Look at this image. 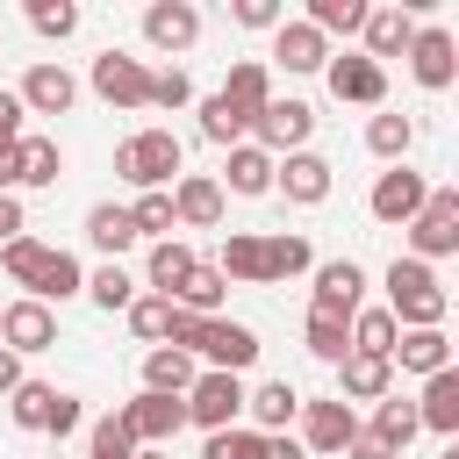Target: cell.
I'll use <instances>...</instances> for the list:
<instances>
[{"mask_svg": "<svg viewBox=\"0 0 459 459\" xmlns=\"http://www.w3.org/2000/svg\"><path fill=\"white\" fill-rule=\"evenodd\" d=\"M323 79H330V93H337V100H351V108H380V100H387V65H373L366 50L330 57V65H323Z\"/></svg>", "mask_w": 459, "mask_h": 459, "instance_id": "4fadbf2b", "label": "cell"}, {"mask_svg": "<svg viewBox=\"0 0 459 459\" xmlns=\"http://www.w3.org/2000/svg\"><path fill=\"white\" fill-rule=\"evenodd\" d=\"M366 151L387 158V165H409V151H416V122H409V115H373V122H366Z\"/></svg>", "mask_w": 459, "mask_h": 459, "instance_id": "836d02e7", "label": "cell"}, {"mask_svg": "<svg viewBox=\"0 0 459 459\" xmlns=\"http://www.w3.org/2000/svg\"><path fill=\"white\" fill-rule=\"evenodd\" d=\"M201 459H265V437H258L251 423H230V430H208Z\"/></svg>", "mask_w": 459, "mask_h": 459, "instance_id": "ee69618b", "label": "cell"}, {"mask_svg": "<svg viewBox=\"0 0 459 459\" xmlns=\"http://www.w3.org/2000/svg\"><path fill=\"white\" fill-rule=\"evenodd\" d=\"M230 14H237L244 29H280V22H287V7H280V0H237Z\"/></svg>", "mask_w": 459, "mask_h": 459, "instance_id": "681fc988", "label": "cell"}, {"mask_svg": "<svg viewBox=\"0 0 459 459\" xmlns=\"http://www.w3.org/2000/svg\"><path fill=\"white\" fill-rule=\"evenodd\" d=\"M265 273H273V287H280V280H301V273H316V251H308V237H294V230H273V237H265Z\"/></svg>", "mask_w": 459, "mask_h": 459, "instance_id": "e575fe53", "label": "cell"}, {"mask_svg": "<svg viewBox=\"0 0 459 459\" xmlns=\"http://www.w3.org/2000/svg\"><path fill=\"white\" fill-rule=\"evenodd\" d=\"M143 43L165 50V57L194 50V43H201V7H194V0H151V7H143Z\"/></svg>", "mask_w": 459, "mask_h": 459, "instance_id": "7c38bea8", "label": "cell"}, {"mask_svg": "<svg viewBox=\"0 0 459 459\" xmlns=\"http://www.w3.org/2000/svg\"><path fill=\"white\" fill-rule=\"evenodd\" d=\"M57 172H65L57 136H29L22 129V143H14V186H57Z\"/></svg>", "mask_w": 459, "mask_h": 459, "instance_id": "484cf974", "label": "cell"}, {"mask_svg": "<svg viewBox=\"0 0 459 459\" xmlns=\"http://www.w3.org/2000/svg\"><path fill=\"white\" fill-rule=\"evenodd\" d=\"M172 222H186V230H215V222H222V186H215V172H179V179H172Z\"/></svg>", "mask_w": 459, "mask_h": 459, "instance_id": "e0dca14e", "label": "cell"}, {"mask_svg": "<svg viewBox=\"0 0 459 459\" xmlns=\"http://www.w3.org/2000/svg\"><path fill=\"white\" fill-rule=\"evenodd\" d=\"M129 222H136V237H151V244L172 237V230H179V222H172V186H165V194H136V201H129Z\"/></svg>", "mask_w": 459, "mask_h": 459, "instance_id": "60d3db41", "label": "cell"}, {"mask_svg": "<svg viewBox=\"0 0 459 459\" xmlns=\"http://www.w3.org/2000/svg\"><path fill=\"white\" fill-rule=\"evenodd\" d=\"M86 459H136V445H129V430H122L115 416H100V423L86 430Z\"/></svg>", "mask_w": 459, "mask_h": 459, "instance_id": "7dc6e473", "label": "cell"}, {"mask_svg": "<svg viewBox=\"0 0 459 459\" xmlns=\"http://www.w3.org/2000/svg\"><path fill=\"white\" fill-rule=\"evenodd\" d=\"M222 100H237L244 115H258V108L273 100V72H265V57H237L230 79H222Z\"/></svg>", "mask_w": 459, "mask_h": 459, "instance_id": "1f68e13d", "label": "cell"}, {"mask_svg": "<svg viewBox=\"0 0 459 459\" xmlns=\"http://www.w3.org/2000/svg\"><path fill=\"white\" fill-rule=\"evenodd\" d=\"M222 301H230V280L201 258L186 280H179V294H172V308H186V316H222Z\"/></svg>", "mask_w": 459, "mask_h": 459, "instance_id": "4dcf8cb0", "label": "cell"}, {"mask_svg": "<svg viewBox=\"0 0 459 459\" xmlns=\"http://www.w3.org/2000/svg\"><path fill=\"white\" fill-rule=\"evenodd\" d=\"M72 294H86V273H79V258H72V251H57V244H50V258H43L36 287H29V301L57 308V301H72Z\"/></svg>", "mask_w": 459, "mask_h": 459, "instance_id": "f1b7e54d", "label": "cell"}, {"mask_svg": "<svg viewBox=\"0 0 459 459\" xmlns=\"http://www.w3.org/2000/svg\"><path fill=\"white\" fill-rule=\"evenodd\" d=\"M22 115H29V108H22V100L0 86V143H22Z\"/></svg>", "mask_w": 459, "mask_h": 459, "instance_id": "f5cc1de1", "label": "cell"}, {"mask_svg": "<svg viewBox=\"0 0 459 459\" xmlns=\"http://www.w3.org/2000/svg\"><path fill=\"white\" fill-rule=\"evenodd\" d=\"M359 308H366V273H359V258H323V265H316V287H308V316L351 323Z\"/></svg>", "mask_w": 459, "mask_h": 459, "instance_id": "52a82bcc", "label": "cell"}, {"mask_svg": "<svg viewBox=\"0 0 459 459\" xmlns=\"http://www.w3.org/2000/svg\"><path fill=\"white\" fill-rule=\"evenodd\" d=\"M273 65H287V72H323V65H330V43H323L308 22H280V29H273Z\"/></svg>", "mask_w": 459, "mask_h": 459, "instance_id": "d4e9b609", "label": "cell"}, {"mask_svg": "<svg viewBox=\"0 0 459 459\" xmlns=\"http://www.w3.org/2000/svg\"><path fill=\"white\" fill-rule=\"evenodd\" d=\"M179 409H186V423H201V430H230L237 416H244V373H194V387L179 394Z\"/></svg>", "mask_w": 459, "mask_h": 459, "instance_id": "8992f818", "label": "cell"}, {"mask_svg": "<svg viewBox=\"0 0 459 459\" xmlns=\"http://www.w3.org/2000/svg\"><path fill=\"white\" fill-rule=\"evenodd\" d=\"M86 294H93V308H108V316H115V308H129L143 287H136V273H122V265H100V273L86 280Z\"/></svg>", "mask_w": 459, "mask_h": 459, "instance_id": "b9f144b4", "label": "cell"}, {"mask_svg": "<svg viewBox=\"0 0 459 459\" xmlns=\"http://www.w3.org/2000/svg\"><path fill=\"white\" fill-rule=\"evenodd\" d=\"M301 344H308V359H323V366H337V359L351 351V323H330V316H308V323H301Z\"/></svg>", "mask_w": 459, "mask_h": 459, "instance_id": "ab89813d", "label": "cell"}, {"mask_svg": "<svg viewBox=\"0 0 459 459\" xmlns=\"http://www.w3.org/2000/svg\"><path fill=\"white\" fill-rule=\"evenodd\" d=\"M115 423L129 430V445L136 452H165L172 437H179V423H186V409H179V394H129L122 409H115Z\"/></svg>", "mask_w": 459, "mask_h": 459, "instance_id": "3957f363", "label": "cell"}, {"mask_svg": "<svg viewBox=\"0 0 459 459\" xmlns=\"http://www.w3.org/2000/svg\"><path fill=\"white\" fill-rule=\"evenodd\" d=\"M445 287H437V273L423 265V258H394L387 265V316H394V330H445Z\"/></svg>", "mask_w": 459, "mask_h": 459, "instance_id": "6da1fadb", "label": "cell"}, {"mask_svg": "<svg viewBox=\"0 0 459 459\" xmlns=\"http://www.w3.org/2000/svg\"><path fill=\"white\" fill-rule=\"evenodd\" d=\"M194 373H201V366H194V351H179V344H151V351H143V387H151V394H186Z\"/></svg>", "mask_w": 459, "mask_h": 459, "instance_id": "83f0119b", "label": "cell"}, {"mask_svg": "<svg viewBox=\"0 0 459 459\" xmlns=\"http://www.w3.org/2000/svg\"><path fill=\"white\" fill-rule=\"evenodd\" d=\"M430 201V186H423V172H409V165H387L380 179H373V194H366V208H373V222H416V208Z\"/></svg>", "mask_w": 459, "mask_h": 459, "instance_id": "5bb4252c", "label": "cell"}, {"mask_svg": "<svg viewBox=\"0 0 459 459\" xmlns=\"http://www.w3.org/2000/svg\"><path fill=\"white\" fill-rule=\"evenodd\" d=\"M179 165H186V151H179L172 129H136V136H122V151H115V172H122L136 194H165V186L179 179Z\"/></svg>", "mask_w": 459, "mask_h": 459, "instance_id": "7a4b0ae2", "label": "cell"}, {"mask_svg": "<svg viewBox=\"0 0 459 459\" xmlns=\"http://www.w3.org/2000/svg\"><path fill=\"white\" fill-rule=\"evenodd\" d=\"M194 100V79L172 65V72H151V108H186Z\"/></svg>", "mask_w": 459, "mask_h": 459, "instance_id": "c3c4849f", "label": "cell"}, {"mask_svg": "<svg viewBox=\"0 0 459 459\" xmlns=\"http://www.w3.org/2000/svg\"><path fill=\"white\" fill-rule=\"evenodd\" d=\"M93 93L108 108H151V65L129 50H100L93 57Z\"/></svg>", "mask_w": 459, "mask_h": 459, "instance_id": "ba28073f", "label": "cell"}, {"mask_svg": "<svg viewBox=\"0 0 459 459\" xmlns=\"http://www.w3.org/2000/svg\"><path fill=\"white\" fill-rule=\"evenodd\" d=\"M122 316H129V330H136L143 344H165V337H172V301H165V294H136Z\"/></svg>", "mask_w": 459, "mask_h": 459, "instance_id": "74e56055", "label": "cell"}, {"mask_svg": "<svg viewBox=\"0 0 459 459\" xmlns=\"http://www.w3.org/2000/svg\"><path fill=\"white\" fill-rule=\"evenodd\" d=\"M459 251V186H430V201L409 222V258H452Z\"/></svg>", "mask_w": 459, "mask_h": 459, "instance_id": "5b68a950", "label": "cell"}, {"mask_svg": "<svg viewBox=\"0 0 459 459\" xmlns=\"http://www.w3.org/2000/svg\"><path fill=\"white\" fill-rule=\"evenodd\" d=\"M387 366H402V373H423V380H430V373H445V366H452V337H445V330H402V337H394V351H387Z\"/></svg>", "mask_w": 459, "mask_h": 459, "instance_id": "603a6c76", "label": "cell"}, {"mask_svg": "<svg viewBox=\"0 0 459 459\" xmlns=\"http://www.w3.org/2000/svg\"><path fill=\"white\" fill-rule=\"evenodd\" d=\"M14 100H22L29 115H65V108L79 100V79H72L65 65H50V57H43V65H29V79L14 86Z\"/></svg>", "mask_w": 459, "mask_h": 459, "instance_id": "2e32d148", "label": "cell"}, {"mask_svg": "<svg viewBox=\"0 0 459 459\" xmlns=\"http://www.w3.org/2000/svg\"><path fill=\"white\" fill-rule=\"evenodd\" d=\"M265 459H308V452H301V445L280 430V437H265Z\"/></svg>", "mask_w": 459, "mask_h": 459, "instance_id": "9f6ffc18", "label": "cell"}, {"mask_svg": "<svg viewBox=\"0 0 459 459\" xmlns=\"http://www.w3.org/2000/svg\"><path fill=\"white\" fill-rule=\"evenodd\" d=\"M330 186H337L330 158H316V151H287V158H273V194H287L294 208H323Z\"/></svg>", "mask_w": 459, "mask_h": 459, "instance_id": "9c48e42d", "label": "cell"}, {"mask_svg": "<svg viewBox=\"0 0 459 459\" xmlns=\"http://www.w3.org/2000/svg\"><path fill=\"white\" fill-rule=\"evenodd\" d=\"M423 22H416V7H366V57L380 65V57H402L409 50V36H416Z\"/></svg>", "mask_w": 459, "mask_h": 459, "instance_id": "7402d4cb", "label": "cell"}, {"mask_svg": "<svg viewBox=\"0 0 459 459\" xmlns=\"http://www.w3.org/2000/svg\"><path fill=\"white\" fill-rule=\"evenodd\" d=\"M251 136H258V151H265V158L308 151V136H316V108H308V100H294V93H287V100L273 93V100L251 115Z\"/></svg>", "mask_w": 459, "mask_h": 459, "instance_id": "277c9868", "label": "cell"}, {"mask_svg": "<svg viewBox=\"0 0 459 459\" xmlns=\"http://www.w3.org/2000/svg\"><path fill=\"white\" fill-rule=\"evenodd\" d=\"M215 273L237 280V287H273V273H265V237H258V230H222Z\"/></svg>", "mask_w": 459, "mask_h": 459, "instance_id": "ac0fdd59", "label": "cell"}, {"mask_svg": "<svg viewBox=\"0 0 459 459\" xmlns=\"http://www.w3.org/2000/svg\"><path fill=\"white\" fill-rule=\"evenodd\" d=\"M0 344L14 351V359H29V351H50L57 344V308H43V301H7L0 308Z\"/></svg>", "mask_w": 459, "mask_h": 459, "instance_id": "9a60e30c", "label": "cell"}, {"mask_svg": "<svg viewBox=\"0 0 459 459\" xmlns=\"http://www.w3.org/2000/svg\"><path fill=\"white\" fill-rule=\"evenodd\" d=\"M79 423H86V409H79V394H65V387H57V402H50V423H43V430H50V437H72Z\"/></svg>", "mask_w": 459, "mask_h": 459, "instance_id": "f907efd6", "label": "cell"}, {"mask_svg": "<svg viewBox=\"0 0 459 459\" xmlns=\"http://www.w3.org/2000/svg\"><path fill=\"white\" fill-rule=\"evenodd\" d=\"M43 258H50V244H36V237H14V244H0V265H7V280H14V287H36Z\"/></svg>", "mask_w": 459, "mask_h": 459, "instance_id": "bcb514c9", "label": "cell"}, {"mask_svg": "<svg viewBox=\"0 0 459 459\" xmlns=\"http://www.w3.org/2000/svg\"><path fill=\"white\" fill-rule=\"evenodd\" d=\"M244 416H251L258 437H280V430L301 416V394H294L287 380H258V387H244Z\"/></svg>", "mask_w": 459, "mask_h": 459, "instance_id": "44dd1931", "label": "cell"}, {"mask_svg": "<svg viewBox=\"0 0 459 459\" xmlns=\"http://www.w3.org/2000/svg\"><path fill=\"white\" fill-rule=\"evenodd\" d=\"M201 136H208V143H222V151H237V143H251V115H244L237 100L208 93V100H201Z\"/></svg>", "mask_w": 459, "mask_h": 459, "instance_id": "d6a6232c", "label": "cell"}, {"mask_svg": "<svg viewBox=\"0 0 459 459\" xmlns=\"http://www.w3.org/2000/svg\"><path fill=\"white\" fill-rule=\"evenodd\" d=\"M50 402H57V387H50V380H22V387L7 394V409H14V423H22V430H43V423H50Z\"/></svg>", "mask_w": 459, "mask_h": 459, "instance_id": "7bdbcfd3", "label": "cell"}, {"mask_svg": "<svg viewBox=\"0 0 459 459\" xmlns=\"http://www.w3.org/2000/svg\"><path fill=\"white\" fill-rule=\"evenodd\" d=\"M86 244H93V251H108V265H115V258L136 244L129 208H122V201H93V208H86Z\"/></svg>", "mask_w": 459, "mask_h": 459, "instance_id": "4316f807", "label": "cell"}, {"mask_svg": "<svg viewBox=\"0 0 459 459\" xmlns=\"http://www.w3.org/2000/svg\"><path fill=\"white\" fill-rule=\"evenodd\" d=\"M301 22H308L323 43H330V36H359V29H366V0H308Z\"/></svg>", "mask_w": 459, "mask_h": 459, "instance_id": "8d00e7d4", "label": "cell"}, {"mask_svg": "<svg viewBox=\"0 0 459 459\" xmlns=\"http://www.w3.org/2000/svg\"><path fill=\"white\" fill-rule=\"evenodd\" d=\"M359 437V416H351V402H337V394H323V402H301V452L316 459V452H344Z\"/></svg>", "mask_w": 459, "mask_h": 459, "instance_id": "8fae6325", "label": "cell"}, {"mask_svg": "<svg viewBox=\"0 0 459 459\" xmlns=\"http://www.w3.org/2000/svg\"><path fill=\"white\" fill-rule=\"evenodd\" d=\"M344 459H402V452H387V445H380V437H373V430L359 423V437L344 445Z\"/></svg>", "mask_w": 459, "mask_h": 459, "instance_id": "db71d44e", "label": "cell"}, {"mask_svg": "<svg viewBox=\"0 0 459 459\" xmlns=\"http://www.w3.org/2000/svg\"><path fill=\"white\" fill-rule=\"evenodd\" d=\"M194 265H201V251H194L186 237H158V244H151V258H143V280H136V287H151V294H165V301H172V294H179V280H186Z\"/></svg>", "mask_w": 459, "mask_h": 459, "instance_id": "d6986e66", "label": "cell"}, {"mask_svg": "<svg viewBox=\"0 0 459 459\" xmlns=\"http://www.w3.org/2000/svg\"><path fill=\"white\" fill-rule=\"evenodd\" d=\"M29 29L50 36V43H65V36H79V7L72 0H29Z\"/></svg>", "mask_w": 459, "mask_h": 459, "instance_id": "f6af8a7d", "label": "cell"}, {"mask_svg": "<svg viewBox=\"0 0 459 459\" xmlns=\"http://www.w3.org/2000/svg\"><path fill=\"white\" fill-rule=\"evenodd\" d=\"M402 57H409V72H416V86H423V93H445V86L459 79V43H452V29H437V22H430V29H416Z\"/></svg>", "mask_w": 459, "mask_h": 459, "instance_id": "30bf717a", "label": "cell"}, {"mask_svg": "<svg viewBox=\"0 0 459 459\" xmlns=\"http://www.w3.org/2000/svg\"><path fill=\"white\" fill-rule=\"evenodd\" d=\"M14 237H29V215H22L14 194H0V244H14Z\"/></svg>", "mask_w": 459, "mask_h": 459, "instance_id": "816d5d0a", "label": "cell"}, {"mask_svg": "<svg viewBox=\"0 0 459 459\" xmlns=\"http://www.w3.org/2000/svg\"><path fill=\"white\" fill-rule=\"evenodd\" d=\"M22 380H29V373H22V359H14V351H7V344H0V394H14V387H22Z\"/></svg>", "mask_w": 459, "mask_h": 459, "instance_id": "11a10c76", "label": "cell"}, {"mask_svg": "<svg viewBox=\"0 0 459 459\" xmlns=\"http://www.w3.org/2000/svg\"><path fill=\"white\" fill-rule=\"evenodd\" d=\"M380 394H394V366L373 351H344L337 359V402H380Z\"/></svg>", "mask_w": 459, "mask_h": 459, "instance_id": "ffe728a7", "label": "cell"}, {"mask_svg": "<svg viewBox=\"0 0 459 459\" xmlns=\"http://www.w3.org/2000/svg\"><path fill=\"white\" fill-rule=\"evenodd\" d=\"M416 423H423V430H437V437H452V430H459V366H445V373H430V380H423V394H416Z\"/></svg>", "mask_w": 459, "mask_h": 459, "instance_id": "cb8c5ba5", "label": "cell"}, {"mask_svg": "<svg viewBox=\"0 0 459 459\" xmlns=\"http://www.w3.org/2000/svg\"><path fill=\"white\" fill-rule=\"evenodd\" d=\"M366 430H373L387 452H409V437H416L423 423H416V402H402V394H380V409H373V423H366Z\"/></svg>", "mask_w": 459, "mask_h": 459, "instance_id": "d590c367", "label": "cell"}, {"mask_svg": "<svg viewBox=\"0 0 459 459\" xmlns=\"http://www.w3.org/2000/svg\"><path fill=\"white\" fill-rule=\"evenodd\" d=\"M215 186H222V194H273V158H265L258 143H237Z\"/></svg>", "mask_w": 459, "mask_h": 459, "instance_id": "f546056e", "label": "cell"}, {"mask_svg": "<svg viewBox=\"0 0 459 459\" xmlns=\"http://www.w3.org/2000/svg\"><path fill=\"white\" fill-rule=\"evenodd\" d=\"M394 337H402V330H394V316H387V308H359V316H351V351L387 359V351H394Z\"/></svg>", "mask_w": 459, "mask_h": 459, "instance_id": "f35d334b", "label": "cell"}, {"mask_svg": "<svg viewBox=\"0 0 459 459\" xmlns=\"http://www.w3.org/2000/svg\"><path fill=\"white\" fill-rule=\"evenodd\" d=\"M136 459H165V452H136Z\"/></svg>", "mask_w": 459, "mask_h": 459, "instance_id": "6f0895ef", "label": "cell"}]
</instances>
